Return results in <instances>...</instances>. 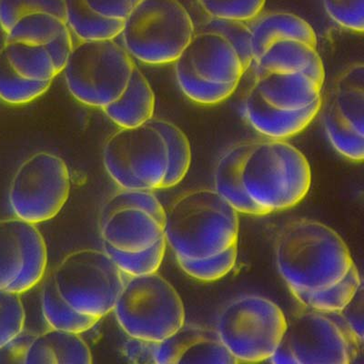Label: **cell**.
Masks as SVG:
<instances>
[{
  "mask_svg": "<svg viewBox=\"0 0 364 364\" xmlns=\"http://www.w3.org/2000/svg\"><path fill=\"white\" fill-rule=\"evenodd\" d=\"M175 77L182 93L200 105H216L229 99L238 85L215 84L203 80L180 65L174 64Z\"/></svg>",
  "mask_w": 364,
  "mask_h": 364,
  "instance_id": "1f68e13d",
  "label": "cell"
},
{
  "mask_svg": "<svg viewBox=\"0 0 364 364\" xmlns=\"http://www.w3.org/2000/svg\"><path fill=\"white\" fill-rule=\"evenodd\" d=\"M165 215L152 191L122 188L104 205L100 222L103 242L126 252L148 249L164 236Z\"/></svg>",
  "mask_w": 364,
  "mask_h": 364,
  "instance_id": "7c38bea8",
  "label": "cell"
},
{
  "mask_svg": "<svg viewBox=\"0 0 364 364\" xmlns=\"http://www.w3.org/2000/svg\"><path fill=\"white\" fill-rule=\"evenodd\" d=\"M275 262L290 291L330 287L354 265L349 248L336 230L306 219L294 220L279 232Z\"/></svg>",
  "mask_w": 364,
  "mask_h": 364,
  "instance_id": "6da1fadb",
  "label": "cell"
},
{
  "mask_svg": "<svg viewBox=\"0 0 364 364\" xmlns=\"http://www.w3.org/2000/svg\"><path fill=\"white\" fill-rule=\"evenodd\" d=\"M242 183L250 199L269 214L291 209L310 191L311 166L284 139L252 141L243 162Z\"/></svg>",
  "mask_w": 364,
  "mask_h": 364,
  "instance_id": "3957f363",
  "label": "cell"
},
{
  "mask_svg": "<svg viewBox=\"0 0 364 364\" xmlns=\"http://www.w3.org/2000/svg\"><path fill=\"white\" fill-rule=\"evenodd\" d=\"M252 141L237 143L220 156L214 171V190L239 213L247 215H268L246 194L242 183V168Z\"/></svg>",
  "mask_w": 364,
  "mask_h": 364,
  "instance_id": "ac0fdd59",
  "label": "cell"
},
{
  "mask_svg": "<svg viewBox=\"0 0 364 364\" xmlns=\"http://www.w3.org/2000/svg\"><path fill=\"white\" fill-rule=\"evenodd\" d=\"M3 48L13 70L23 79L45 82L58 76L45 46L6 42Z\"/></svg>",
  "mask_w": 364,
  "mask_h": 364,
  "instance_id": "4316f807",
  "label": "cell"
},
{
  "mask_svg": "<svg viewBox=\"0 0 364 364\" xmlns=\"http://www.w3.org/2000/svg\"><path fill=\"white\" fill-rule=\"evenodd\" d=\"M325 11L340 27L363 33L364 0H323Z\"/></svg>",
  "mask_w": 364,
  "mask_h": 364,
  "instance_id": "f35d334b",
  "label": "cell"
},
{
  "mask_svg": "<svg viewBox=\"0 0 364 364\" xmlns=\"http://www.w3.org/2000/svg\"><path fill=\"white\" fill-rule=\"evenodd\" d=\"M286 328L284 313L274 301L262 296L246 295L223 309L215 330L237 362L255 363L271 358Z\"/></svg>",
  "mask_w": 364,
  "mask_h": 364,
  "instance_id": "ba28073f",
  "label": "cell"
},
{
  "mask_svg": "<svg viewBox=\"0 0 364 364\" xmlns=\"http://www.w3.org/2000/svg\"><path fill=\"white\" fill-rule=\"evenodd\" d=\"M41 302L46 323L52 329L80 334L99 323V318L77 313L61 298L52 274L42 286Z\"/></svg>",
  "mask_w": 364,
  "mask_h": 364,
  "instance_id": "cb8c5ba5",
  "label": "cell"
},
{
  "mask_svg": "<svg viewBox=\"0 0 364 364\" xmlns=\"http://www.w3.org/2000/svg\"><path fill=\"white\" fill-rule=\"evenodd\" d=\"M201 31L215 32L222 35L235 48L245 71L252 66L253 58L250 46V29L245 22L211 18L203 26Z\"/></svg>",
  "mask_w": 364,
  "mask_h": 364,
  "instance_id": "8d00e7d4",
  "label": "cell"
},
{
  "mask_svg": "<svg viewBox=\"0 0 364 364\" xmlns=\"http://www.w3.org/2000/svg\"><path fill=\"white\" fill-rule=\"evenodd\" d=\"M363 340L340 313L311 310L287 321L275 364H350L359 356Z\"/></svg>",
  "mask_w": 364,
  "mask_h": 364,
  "instance_id": "5b68a950",
  "label": "cell"
},
{
  "mask_svg": "<svg viewBox=\"0 0 364 364\" xmlns=\"http://www.w3.org/2000/svg\"><path fill=\"white\" fill-rule=\"evenodd\" d=\"M166 246L167 242L164 236L149 248L136 252H122L103 242L104 252L110 257L119 271L128 277L157 272L164 261Z\"/></svg>",
  "mask_w": 364,
  "mask_h": 364,
  "instance_id": "4dcf8cb0",
  "label": "cell"
},
{
  "mask_svg": "<svg viewBox=\"0 0 364 364\" xmlns=\"http://www.w3.org/2000/svg\"><path fill=\"white\" fill-rule=\"evenodd\" d=\"M157 364H233L232 356L216 330L196 324L184 323L172 336L154 346Z\"/></svg>",
  "mask_w": 364,
  "mask_h": 364,
  "instance_id": "2e32d148",
  "label": "cell"
},
{
  "mask_svg": "<svg viewBox=\"0 0 364 364\" xmlns=\"http://www.w3.org/2000/svg\"><path fill=\"white\" fill-rule=\"evenodd\" d=\"M253 21L250 26L253 63L273 42L284 38L304 41L317 48V36L314 28L294 13L271 12Z\"/></svg>",
  "mask_w": 364,
  "mask_h": 364,
  "instance_id": "d6986e66",
  "label": "cell"
},
{
  "mask_svg": "<svg viewBox=\"0 0 364 364\" xmlns=\"http://www.w3.org/2000/svg\"><path fill=\"white\" fill-rule=\"evenodd\" d=\"M92 354L80 334L52 329L37 334L26 354L25 363L90 364Z\"/></svg>",
  "mask_w": 364,
  "mask_h": 364,
  "instance_id": "ffe728a7",
  "label": "cell"
},
{
  "mask_svg": "<svg viewBox=\"0 0 364 364\" xmlns=\"http://www.w3.org/2000/svg\"><path fill=\"white\" fill-rule=\"evenodd\" d=\"M174 64L215 84L239 85L245 73L233 46L222 35L206 31L194 34Z\"/></svg>",
  "mask_w": 364,
  "mask_h": 364,
  "instance_id": "5bb4252c",
  "label": "cell"
},
{
  "mask_svg": "<svg viewBox=\"0 0 364 364\" xmlns=\"http://www.w3.org/2000/svg\"><path fill=\"white\" fill-rule=\"evenodd\" d=\"M321 104V97L307 108L295 112L273 108L252 86L243 104V113L256 132L269 139H284L304 131L320 112Z\"/></svg>",
  "mask_w": 364,
  "mask_h": 364,
  "instance_id": "e0dca14e",
  "label": "cell"
},
{
  "mask_svg": "<svg viewBox=\"0 0 364 364\" xmlns=\"http://www.w3.org/2000/svg\"><path fill=\"white\" fill-rule=\"evenodd\" d=\"M102 109L119 128L141 126L154 118V92L151 84L136 65L122 95Z\"/></svg>",
  "mask_w": 364,
  "mask_h": 364,
  "instance_id": "44dd1931",
  "label": "cell"
},
{
  "mask_svg": "<svg viewBox=\"0 0 364 364\" xmlns=\"http://www.w3.org/2000/svg\"><path fill=\"white\" fill-rule=\"evenodd\" d=\"M135 64L114 40L81 41L63 73L68 91L87 107L103 109L124 92Z\"/></svg>",
  "mask_w": 364,
  "mask_h": 364,
  "instance_id": "52a82bcc",
  "label": "cell"
},
{
  "mask_svg": "<svg viewBox=\"0 0 364 364\" xmlns=\"http://www.w3.org/2000/svg\"><path fill=\"white\" fill-rule=\"evenodd\" d=\"M362 279L354 264L337 284L318 291L291 290L296 300L311 310L323 313H340L353 301L362 287Z\"/></svg>",
  "mask_w": 364,
  "mask_h": 364,
  "instance_id": "d4e9b609",
  "label": "cell"
},
{
  "mask_svg": "<svg viewBox=\"0 0 364 364\" xmlns=\"http://www.w3.org/2000/svg\"><path fill=\"white\" fill-rule=\"evenodd\" d=\"M344 124L364 136V67L353 64L337 77L326 102Z\"/></svg>",
  "mask_w": 364,
  "mask_h": 364,
  "instance_id": "7402d4cb",
  "label": "cell"
},
{
  "mask_svg": "<svg viewBox=\"0 0 364 364\" xmlns=\"http://www.w3.org/2000/svg\"><path fill=\"white\" fill-rule=\"evenodd\" d=\"M211 18L253 21L261 14L266 0H198Z\"/></svg>",
  "mask_w": 364,
  "mask_h": 364,
  "instance_id": "d590c367",
  "label": "cell"
},
{
  "mask_svg": "<svg viewBox=\"0 0 364 364\" xmlns=\"http://www.w3.org/2000/svg\"><path fill=\"white\" fill-rule=\"evenodd\" d=\"M323 125L328 139L338 154L354 162L363 161L364 136L344 124L326 103L323 109Z\"/></svg>",
  "mask_w": 364,
  "mask_h": 364,
  "instance_id": "d6a6232c",
  "label": "cell"
},
{
  "mask_svg": "<svg viewBox=\"0 0 364 364\" xmlns=\"http://www.w3.org/2000/svg\"><path fill=\"white\" fill-rule=\"evenodd\" d=\"M238 258V245L204 259H177L182 271L200 282H215L232 272Z\"/></svg>",
  "mask_w": 364,
  "mask_h": 364,
  "instance_id": "836d02e7",
  "label": "cell"
},
{
  "mask_svg": "<svg viewBox=\"0 0 364 364\" xmlns=\"http://www.w3.org/2000/svg\"><path fill=\"white\" fill-rule=\"evenodd\" d=\"M324 80V66L318 57L295 73L258 74L253 86L273 108L295 112L307 108L321 97Z\"/></svg>",
  "mask_w": 364,
  "mask_h": 364,
  "instance_id": "9a60e30c",
  "label": "cell"
},
{
  "mask_svg": "<svg viewBox=\"0 0 364 364\" xmlns=\"http://www.w3.org/2000/svg\"><path fill=\"white\" fill-rule=\"evenodd\" d=\"M91 11L104 18L124 21L141 0H84Z\"/></svg>",
  "mask_w": 364,
  "mask_h": 364,
  "instance_id": "ab89813d",
  "label": "cell"
},
{
  "mask_svg": "<svg viewBox=\"0 0 364 364\" xmlns=\"http://www.w3.org/2000/svg\"><path fill=\"white\" fill-rule=\"evenodd\" d=\"M35 12L50 13L66 21L64 0H0V28L6 34L18 18Z\"/></svg>",
  "mask_w": 364,
  "mask_h": 364,
  "instance_id": "e575fe53",
  "label": "cell"
},
{
  "mask_svg": "<svg viewBox=\"0 0 364 364\" xmlns=\"http://www.w3.org/2000/svg\"><path fill=\"white\" fill-rule=\"evenodd\" d=\"M66 26V21L50 13H31L14 23L6 34V42L45 46L53 41Z\"/></svg>",
  "mask_w": 364,
  "mask_h": 364,
  "instance_id": "f1b7e54d",
  "label": "cell"
},
{
  "mask_svg": "<svg viewBox=\"0 0 364 364\" xmlns=\"http://www.w3.org/2000/svg\"><path fill=\"white\" fill-rule=\"evenodd\" d=\"M45 47L50 55L57 74L63 73L74 47L70 29L68 25L53 41L45 45Z\"/></svg>",
  "mask_w": 364,
  "mask_h": 364,
  "instance_id": "60d3db41",
  "label": "cell"
},
{
  "mask_svg": "<svg viewBox=\"0 0 364 364\" xmlns=\"http://www.w3.org/2000/svg\"><path fill=\"white\" fill-rule=\"evenodd\" d=\"M124 346L127 358L136 363H154V346L156 343L134 339L129 337Z\"/></svg>",
  "mask_w": 364,
  "mask_h": 364,
  "instance_id": "7bdbcfd3",
  "label": "cell"
},
{
  "mask_svg": "<svg viewBox=\"0 0 364 364\" xmlns=\"http://www.w3.org/2000/svg\"><path fill=\"white\" fill-rule=\"evenodd\" d=\"M165 139L168 152V168L164 188L176 186L183 180L190 170L191 149L186 134L178 126L168 120L154 119L149 120Z\"/></svg>",
  "mask_w": 364,
  "mask_h": 364,
  "instance_id": "83f0119b",
  "label": "cell"
},
{
  "mask_svg": "<svg viewBox=\"0 0 364 364\" xmlns=\"http://www.w3.org/2000/svg\"><path fill=\"white\" fill-rule=\"evenodd\" d=\"M47 263V246L35 224L0 220V289L25 294L43 278Z\"/></svg>",
  "mask_w": 364,
  "mask_h": 364,
  "instance_id": "4fadbf2b",
  "label": "cell"
},
{
  "mask_svg": "<svg viewBox=\"0 0 364 364\" xmlns=\"http://www.w3.org/2000/svg\"><path fill=\"white\" fill-rule=\"evenodd\" d=\"M34 336V334L23 331L18 336L0 348V363L25 364L26 354Z\"/></svg>",
  "mask_w": 364,
  "mask_h": 364,
  "instance_id": "b9f144b4",
  "label": "cell"
},
{
  "mask_svg": "<svg viewBox=\"0 0 364 364\" xmlns=\"http://www.w3.org/2000/svg\"><path fill=\"white\" fill-rule=\"evenodd\" d=\"M113 313L127 336L151 343L167 339L186 318L180 294L157 272L129 277Z\"/></svg>",
  "mask_w": 364,
  "mask_h": 364,
  "instance_id": "8992f818",
  "label": "cell"
},
{
  "mask_svg": "<svg viewBox=\"0 0 364 364\" xmlns=\"http://www.w3.org/2000/svg\"><path fill=\"white\" fill-rule=\"evenodd\" d=\"M316 48L304 41L291 38L276 41L253 63L257 75L266 73H290L304 70L320 57Z\"/></svg>",
  "mask_w": 364,
  "mask_h": 364,
  "instance_id": "603a6c76",
  "label": "cell"
},
{
  "mask_svg": "<svg viewBox=\"0 0 364 364\" xmlns=\"http://www.w3.org/2000/svg\"><path fill=\"white\" fill-rule=\"evenodd\" d=\"M52 81L38 82L23 79L13 70L4 48L0 50V100L11 105H25L47 92Z\"/></svg>",
  "mask_w": 364,
  "mask_h": 364,
  "instance_id": "f546056e",
  "label": "cell"
},
{
  "mask_svg": "<svg viewBox=\"0 0 364 364\" xmlns=\"http://www.w3.org/2000/svg\"><path fill=\"white\" fill-rule=\"evenodd\" d=\"M195 34L193 19L178 0H141L123 21L125 50L147 65L174 63Z\"/></svg>",
  "mask_w": 364,
  "mask_h": 364,
  "instance_id": "277c9868",
  "label": "cell"
},
{
  "mask_svg": "<svg viewBox=\"0 0 364 364\" xmlns=\"http://www.w3.org/2000/svg\"><path fill=\"white\" fill-rule=\"evenodd\" d=\"M70 191L66 162L60 156L40 151L18 168L9 186V201L16 217L36 225L56 217Z\"/></svg>",
  "mask_w": 364,
  "mask_h": 364,
  "instance_id": "8fae6325",
  "label": "cell"
},
{
  "mask_svg": "<svg viewBox=\"0 0 364 364\" xmlns=\"http://www.w3.org/2000/svg\"><path fill=\"white\" fill-rule=\"evenodd\" d=\"M103 164L109 177L124 190H164L168 168L165 139L154 126L120 128L103 148Z\"/></svg>",
  "mask_w": 364,
  "mask_h": 364,
  "instance_id": "30bf717a",
  "label": "cell"
},
{
  "mask_svg": "<svg viewBox=\"0 0 364 364\" xmlns=\"http://www.w3.org/2000/svg\"><path fill=\"white\" fill-rule=\"evenodd\" d=\"M52 275L58 294L73 310L99 320L112 313L125 282L110 257L94 249L70 253Z\"/></svg>",
  "mask_w": 364,
  "mask_h": 364,
  "instance_id": "9c48e42d",
  "label": "cell"
},
{
  "mask_svg": "<svg viewBox=\"0 0 364 364\" xmlns=\"http://www.w3.org/2000/svg\"><path fill=\"white\" fill-rule=\"evenodd\" d=\"M25 320L21 294L0 289V348L24 331Z\"/></svg>",
  "mask_w": 364,
  "mask_h": 364,
  "instance_id": "74e56055",
  "label": "cell"
},
{
  "mask_svg": "<svg viewBox=\"0 0 364 364\" xmlns=\"http://www.w3.org/2000/svg\"><path fill=\"white\" fill-rule=\"evenodd\" d=\"M239 213L215 190L181 195L166 211L164 237L176 259H204L238 245Z\"/></svg>",
  "mask_w": 364,
  "mask_h": 364,
  "instance_id": "7a4b0ae2",
  "label": "cell"
},
{
  "mask_svg": "<svg viewBox=\"0 0 364 364\" xmlns=\"http://www.w3.org/2000/svg\"><path fill=\"white\" fill-rule=\"evenodd\" d=\"M64 1L68 27L81 41L115 40L122 34L123 21L97 14L84 0Z\"/></svg>",
  "mask_w": 364,
  "mask_h": 364,
  "instance_id": "484cf974",
  "label": "cell"
}]
</instances>
